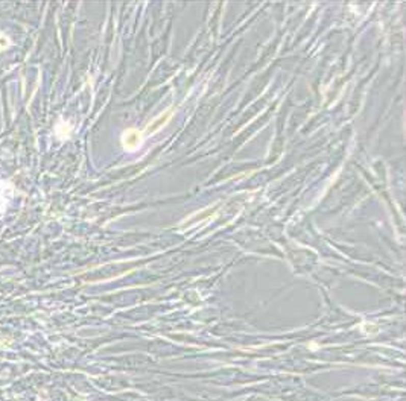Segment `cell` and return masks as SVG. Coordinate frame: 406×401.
Listing matches in <instances>:
<instances>
[{
    "mask_svg": "<svg viewBox=\"0 0 406 401\" xmlns=\"http://www.w3.org/2000/svg\"><path fill=\"white\" fill-rule=\"evenodd\" d=\"M142 140H143L142 132L137 131V129H128V131H125V134H123V137H122V143H123V146H125L128 151H134V149H137V148L142 145Z\"/></svg>",
    "mask_w": 406,
    "mask_h": 401,
    "instance_id": "1",
    "label": "cell"
},
{
    "mask_svg": "<svg viewBox=\"0 0 406 401\" xmlns=\"http://www.w3.org/2000/svg\"><path fill=\"white\" fill-rule=\"evenodd\" d=\"M171 114H172V109H168V111H166L163 116H160L158 119H155V120H154V122H152V123H151V125L146 128V132H149V134H151V132H155L158 128H161V126H163V125H165V123H166V122L171 119Z\"/></svg>",
    "mask_w": 406,
    "mask_h": 401,
    "instance_id": "2",
    "label": "cell"
},
{
    "mask_svg": "<svg viewBox=\"0 0 406 401\" xmlns=\"http://www.w3.org/2000/svg\"><path fill=\"white\" fill-rule=\"evenodd\" d=\"M9 38L6 37V35H3V34H0V50H5V49H8L9 47Z\"/></svg>",
    "mask_w": 406,
    "mask_h": 401,
    "instance_id": "3",
    "label": "cell"
},
{
    "mask_svg": "<svg viewBox=\"0 0 406 401\" xmlns=\"http://www.w3.org/2000/svg\"><path fill=\"white\" fill-rule=\"evenodd\" d=\"M3 207V196H2V186H0V210Z\"/></svg>",
    "mask_w": 406,
    "mask_h": 401,
    "instance_id": "4",
    "label": "cell"
}]
</instances>
